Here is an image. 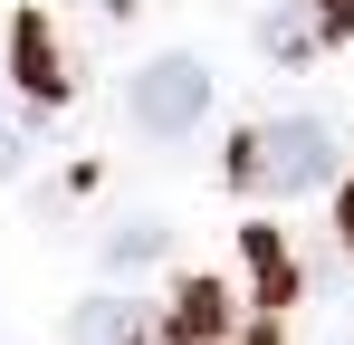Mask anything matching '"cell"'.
<instances>
[{"label": "cell", "mask_w": 354, "mask_h": 345, "mask_svg": "<svg viewBox=\"0 0 354 345\" xmlns=\"http://www.w3.org/2000/svg\"><path fill=\"white\" fill-rule=\"evenodd\" d=\"M230 182L249 202H297L316 182H335V125L326 115H268L230 144Z\"/></svg>", "instance_id": "6da1fadb"}, {"label": "cell", "mask_w": 354, "mask_h": 345, "mask_svg": "<svg viewBox=\"0 0 354 345\" xmlns=\"http://www.w3.org/2000/svg\"><path fill=\"white\" fill-rule=\"evenodd\" d=\"M201 106H211V67L192 48H173V57H144L134 67V87H124V115L153 134V144H173V134H192L201 125Z\"/></svg>", "instance_id": "7a4b0ae2"}, {"label": "cell", "mask_w": 354, "mask_h": 345, "mask_svg": "<svg viewBox=\"0 0 354 345\" xmlns=\"http://www.w3.org/2000/svg\"><path fill=\"white\" fill-rule=\"evenodd\" d=\"M67 345H182L173 307H144V297H86L67 317Z\"/></svg>", "instance_id": "3957f363"}, {"label": "cell", "mask_w": 354, "mask_h": 345, "mask_svg": "<svg viewBox=\"0 0 354 345\" xmlns=\"http://www.w3.org/2000/svg\"><path fill=\"white\" fill-rule=\"evenodd\" d=\"M19 77H29V96H48V106L67 96V57H58V39H48V19H39V10L19 19Z\"/></svg>", "instance_id": "277c9868"}, {"label": "cell", "mask_w": 354, "mask_h": 345, "mask_svg": "<svg viewBox=\"0 0 354 345\" xmlns=\"http://www.w3.org/2000/svg\"><path fill=\"white\" fill-rule=\"evenodd\" d=\"M239 249H249V269H259V297H268V307H288V297H297V259H288V240H278V230H249Z\"/></svg>", "instance_id": "5b68a950"}, {"label": "cell", "mask_w": 354, "mask_h": 345, "mask_svg": "<svg viewBox=\"0 0 354 345\" xmlns=\"http://www.w3.org/2000/svg\"><path fill=\"white\" fill-rule=\"evenodd\" d=\"M259 39H268V57H316L326 48V29H316V10H306V0H288V10H268V29H259Z\"/></svg>", "instance_id": "8992f818"}, {"label": "cell", "mask_w": 354, "mask_h": 345, "mask_svg": "<svg viewBox=\"0 0 354 345\" xmlns=\"http://www.w3.org/2000/svg\"><path fill=\"white\" fill-rule=\"evenodd\" d=\"M144 259H163V221H124L106 240V269H144Z\"/></svg>", "instance_id": "52a82bcc"}, {"label": "cell", "mask_w": 354, "mask_h": 345, "mask_svg": "<svg viewBox=\"0 0 354 345\" xmlns=\"http://www.w3.org/2000/svg\"><path fill=\"white\" fill-rule=\"evenodd\" d=\"M306 10H316V29H326V48H335V39H354V0H306Z\"/></svg>", "instance_id": "ba28073f"}, {"label": "cell", "mask_w": 354, "mask_h": 345, "mask_svg": "<svg viewBox=\"0 0 354 345\" xmlns=\"http://www.w3.org/2000/svg\"><path fill=\"white\" fill-rule=\"evenodd\" d=\"M0 172H19V125L0 115Z\"/></svg>", "instance_id": "9c48e42d"}, {"label": "cell", "mask_w": 354, "mask_h": 345, "mask_svg": "<svg viewBox=\"0 0 354 345\" xmlns=\"http://www.w3.org/2000/svg\"><path fill=\"white\" fill-rule=\"evenodd\" d=\"M345 249H354V182H345Z\"/></svg>", "instance_id": "30bf717a"}]
</instances>
